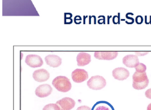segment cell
Masks as SVG:
<instances>
[{
	"mask_svg": "<svg viewBox=\"0 0 151 110\" xmlns=\"http://www.w3.org/2000/svg\"><path fill=\"white\" fill-rule=\"evenodd\" d=\"M126 16V18H128V19H130V20H131V21H132V22H134V19H133V18H132L129 17L128 16V14H126V16Z\"/></svg>",
	"mask_w": 151,
	"mask_h": 110,
	"instance_id": "obj_25",
	"label": "cell"
},
{
	"mask_svg": "<svg viewBox=\"0 0 151 110\" xmlns=\"http://www.w3.org/2000/svg\"><path fill=\"white\" fill-rule=\"evenodd\" d=\"M118 54L117 52H96L94 56L98 60H111L116 58Z\"/></svg>",
	"mask_w": 151,
	"mask_h": 110,
	"instance_id": "obj_8",
	"label": "cell"
},
{
	"mask_svg": "<svg viewBox=\"0 0 151 110\" xmlns=\"http://www.w3.org/2000/svg\"><path fill=\"white\" fill-rule=\"evenodd\" d=\"M43 110H60V109L57 104H50L45 106Z\"/></svg>",
	"mask_w": 151,
	"mask_h": 110,
	"instance_id": "obj_15",
	"label": "cell"
},
{
	"mask_svg": "<svg viewBox=\"0 0 151 110\" xmlns=\"http://www.w3.org/2000/svg\"><path fill=\"white\" fill-rule=\"evenodd\" d=\"M77 62L79 67L88 65L91 62V55L85 52H81L77 56Z\"/></svg>",
	"mask_w": 151,
	"mask_h": 110,
	"instance_id": "obj_12",
	"label": "cell"
},
{
	"mask_svg": "<svg viewBox=\"0 0 151 110\" xmlns=\"http://www.w3.org/2000/svg\"><path fill=\"white\" fill-rule=\"evenodd\" d=\"M113 76L114 78L120 81L127 79L129 76V70L123 67L116 68L113 70Z\"/></svg>",
	"mask_w": 151,
	"mask_h": 110,
	"instance_id": "obj_9",
	"label": "cell"
},
{
	"mask_svg": "<svg viewBox=\"0 0 151 110\" xmlns=\"http://www.w3.org/2000/svg\"><path fill=\"white\" fill-rule=\"evenodd\" d=\"M113 22L114 24L118 23L119 22V18L117 16H114L113 18Z\"/></svg>",
	"mask_w": 151,
	"mask_h": 110,
	"instance_id": "obj_22",
	"label": "cell"
},
{
	"mask_svg": "<svg viewBox=\"0 0 151 110\" xmlns=\"http://www.w3.org/2000/svg\"><path fill=\"white\" fill-rule=\"evenodd\" d=\"M25 62L28 66L32 68L41 67L44 63L43 60L40 56L34 54L27 55Z\"/></svg>",
	"mask_w": 151,
	"mask_h": 110,
	"instance_id": "obj_3",
	"label": "cell"
},
{
	"mask_svg": "<svg viewBox=\"0 0 151 110\" xmlns=\"http://www.w3.org/2000/svg\"><path fill=\"white\" fill-rule=\"evenodd\" d=\"M132 79L133 82H141L147 80L148 78L146 72L144 73H139L136 71L132 76Z\"/></svg>",
	"mask_w": 151,
	"mask_h": 110,
	"instance_id": "obj_13",
	"label": "cell"
},
{
	"mask_svg": "<svg viewBox=\"0 0 151 110\" xmlns=\"http://www.w3.org/2000/svg\"><path fill=\"white\" fill-rule=\"evenodd\" d=\"M76 110H91V109L90 107L86 106H82L78 107Z\"/></svg>",
	"mask_w": 151,
	"mask_h": 110,
	"instance_id": "obj_20",
	"label": "cell"
},
{
	"mask_svg": "<svg viewBox=\"0 0 151 110\" xmlns=\"http://www.w3.org/2000/svg\"><path fill=\"white\" fill-rule=\"evenodd\" d=\"M136 23L138 24H140L142 23L143 22V18L142 16H138L136 17V19H135Z\"/></svg>",
	"mask_w": 151,
	"mask_h": 110,
	"instance_id": "obj_18",
	"label": "cell"
},
{
	"mask_svg": "<svg viewBox=\"0 0 151 110\" xmlns=\"http://www.w3.org/2000/svg\"><path fill=\"white\" fill-rule=\"evenodd\" d=\"M82 21V18L80 16H76L74 18V21L76 24H80Z\"/></svg>",
	"mask_w": 151,
	"mask_h": 110,
	"instance_id": "obj_19",
	"label": "cell"
},
{
	"mask_svg": "<svg viewBox=\"0 0 151 110\" xmlns=\"http://www.w3.org/2000/svg\"><path fill=\"white\" fill-rule=\"evenodd\" d=\"M147 110H151V103L149 104L147 106Z\"/></svg>",
	"mask_w": 151,
	"mask_h": 110,
	"instance_id": "obj_26",
	"label": "cell"
},
{
	"mask_svg": "<svg viewBox=\"0 0 151 110\" xmlns=\"http://www.w3.org/2000/svg\"><path fill=\"white\" fill-rule=\"evenodd\" d=\"M33 77L35 81L39 82H45L49 79L50 74L44 69L35 70L33 73Z\"/></svg>",
	"mask_w": 151,
	"mask_h": 110,
	"instance_id": "obj_7",
	"label": "cell"
},
{
	"mask_svg": "<svg viewBox=\"0 0 151 110\" xmlns=\"http://www.w3.org/2000/svg\"><path fill=\"white\" fill-rule=\"evenodd\" d=\"M52 84L57 90L61 92H68L72 87L69 79L63 76H59L55 77L53 80Z\"/></svg>",
	"mask_w": 151,
	"mask_h": 110,
	"instance_id": "obj_1",
	"label": "cell"
},
{
	"mask_svg": "<svg viewBox=\"0 0 151 110\" xmlns=\"http://www.w3.org/2000/svg\"><path fill=\"white\" fill-rule=\"evenodd\" d=\"M87 84L92 89L100 90L106 86V82L103 77L96 75L91 77L87 82Z\"/></svg>",
	"mask_w": 151,
	"mask_h": 110,
	"instance_id": "obj_2",
	"label": "cell"
},
{
	"mask_svg": "<svg viewBox=\"0 0 151 110\" xmlns=\"http://www.w3.org/2000/svg\"><path fill=\"white\" fill-rule=\"evenodd\" d=\"M123 63L128 67L133 68L135 67L139 63V61L137 55H128L124 57Z\"/></svg>",
	"mask_w": 151,
	"mask_h": 110,
	"instance_id": "obj_10",
	"label": "cell"
},
{
	"mask_svg": "<svg viewBox=\"0 0 151 110\" xmlns=\"http://www.w3.org/2000/svg\"><path fill=\"white\" fill-rule=\"evenodd\" d=\"M145 94V96L146 97H147V98L151 99V89L147 90L146 91Z\"/></svg>",
	"mask_w": 151,
	"mask_h": 110,
	"instance_id": "obj_21",
	"label": "cell"
},
{
	"mask_svg": "<svg viewBox=\"0 0 151 110\" xmlns=\"http://www.w3.org/2000/svg\"><path fill=\"white\" fill-rule=\"evenodd\" d=\"M52 88L48 84H43L39 85L35 90V94L40 98L48 97L52 93Z\"/></svg>",
	"mask_w": 151,
	"mask_h": 110,
	"instance_id": "obj_6",
	"label": "cell"
},
{
	"mask_svg": "<svg viewBox=\"0 0 151 110\" xmlns=\"http://www.w3.org/2000/svg\"><path fill=\"white\" fill-rule=\"evenodd\" d=\"M149 83V80H146L141 82H133L132 87L133 88L137 90H141L145 89L146 87H147Z\"/></svg>",
	"mask_w": 151,
	"mask_h": 110,
	"instance_id": "obj_14",
	"label": "cell"
},
{
	"mask_svg": "<svg viewBox=\"0 0 151 110\" xmlns=\"http://www.w3.org/2000/svg\"><path fill=\"white\" fill-rule=\"evenodd\" d=\"M45 60L47 65L53 67H57L62 64V59L55 55H49L46 56Z\"/></svg>",
	"mask_w": 151,
	"mask_h": 110,
	"instance_id": "obj_11",
	"label": "cell"
},
{
	"mask_svg": "<svg viewBox=\"0 0 151 110\" xmlns=\"http://www.w3.org/2000/svg\"><path fill=\"white\" fill-rule=\"evenodd\" d=\"M92 110H110V109L108 106L97 103L93 106Z\"/></svg>",
	"mask_w": 151,
	"mask_h": 110,
	"instance_id": "obj_17",
	"label": "cell"
},
{
	"mask_svg": "<svg viewBox=\"0 0 151 110\" xmlns=\"http://www.w3.org/2000/svg\"><path fill=\"white\" fill-rule=\"evenodd\" d=\"M136 71L139 73H144L146 70V66L142 63H139L135 67Z\"/></svg>",
	"mask_w": 151,
	"mask_h": 110,
	"instance_id": "obj_16",
	"label": "cell"
},
{
	"mask_svg": "<svg viewBox=\"0 0 151 110\" xmlns=\"http://www.w3.org/2000/svg\"><path fill=\"white\" fill-rule=\"evenodd\" d=\"M56 104L59 106L60 110H70L75 106L76 102L71 98L64 97L58 100Z\"/></svg>",
	"mask_w": 151,
	"mask_h": 110,
	"instance_id": "obj_5",
	"label": "cell"
},
{
	"mask_svg": "<svg viewBox=\"0 0 151 110\" xmlns=\"http://www.w3.org/2000/svg\"><path fill=\"white\" fill-rule=\"evenodd\" d=\"M72 14L70 13H65L64 14V18H71Z\"/></svg>",
	"mask_w": 151,
	"mask_h": 110,
	"instance_id": "obj_24",
	"label": "cell"
},
{
	"mask_svg": "<svg viewBox=\"0 0 151 110\" xmlns=\"http://www.w3.org/2000/svg\"><path fill=\"white\" fill-rule=\"evenodd\" d=\"M72 18H64V23L66 24H70L72 23Z\"/></svg>",
	"mask_w": 151,
	"mask_h": 110,
	"instance_id": "obj_23",
	"label": "cell"
},
{
	"mask_svg": "<svg viewBox=\"0 0 151 110\" xmlns=\"http://www.w3.org/2000/svg\"><path fill=\"white\" fill-rule=\"evenodd\" d=\"M72 80L76 83H82L88 78V74L85 70L76 69L72 72Z\"/></svg>",
	"mask_w": 151,
	"mask_h": 110,
	"instance_id": "obj_4",
	"label": "cell"
}]
</instances>
